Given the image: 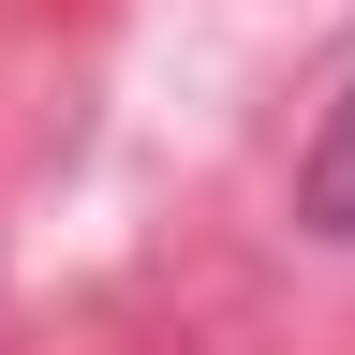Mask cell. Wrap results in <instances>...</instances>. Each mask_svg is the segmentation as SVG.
Here are the masks:
<instances>
[{"label": "cell", "mask_w": 355, "mask_h": 355, "mask_svg": "<svg viewBox=\"0 0 355 355\" xmlns=\"http://www.w3.org/2000/svg\"><path fill=\"white\" fill-rule=\"evenodd\" d=\"M296 237L355 252V89L326 104V133H311V163H296Z\"/></svg>", "instance_id": "1"}]
</instances>
